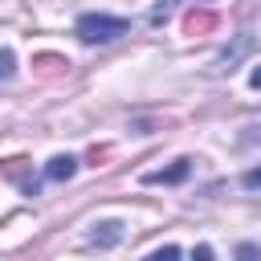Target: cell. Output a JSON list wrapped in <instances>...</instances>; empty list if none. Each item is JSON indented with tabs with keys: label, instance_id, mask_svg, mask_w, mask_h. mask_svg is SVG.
I'll use <instances>...</instances> for the list:
<instances>
[{
	"label": "cell",
	"instance_id": "8",
	"mask_svg": "<svg viewBox=\"0 0 261 261\" xmlns=\"http://www.w3.org/2000/svg\"><path fill=\"white\" fill-rule=\"evenodd\" d=\"M155 257H179V249L175 245H163V249H155Z\"/></svg>",
	"mask_w": 261,
	"mask_h": 261
},
{
	"label": "cell",
	"instance_id": "3",
	"mask_svg": "<svg viewBox=\"0 0 261 261\" xmlns=\"http://www.w3.org/2000/svg\"><path fill=\"white\" fill-rule=\"evenodd\" d=\"M73 171H77V159H73V155H53V159L45 163V175H49V179H69Z\"/></svg>",
	"mask_w": 261,
	"mask_h": 261
},
{
	"label": "cell",
	"instance_id": "6",
	"mask_svg": "<svg viewBox=\"0 0 261 261\" xmlns=\"http://www.w3.org/2000/svg\"><path fill=\"white\" fill-rule=\"evenodd\" d=\"M12 73H16V57H12V49H0V82L12 77Z\"/></svg>",
	"mask_w": 261,
	"mask_h": 261
},
{
	"label": "cell",
	"instance_id": "7",
	"mask_svg": "<svg viewBox=\"0 0 261 261\" xmlns=\"http://www.w3.org/2000/svg\"><path fill=\"white\" fill-rule=\"evenodd\" d=\"M245 188H261V167H253V171H245Z\"/></svg>",
	"mask_w": 261,
	"mask_h": 261
},
{
	"label": "cell",
	"instance_id": "5",
	"mask_svg": "<svg viewBox=\"0 0 261 261\" xmlns=\"http://www.w3.org/2000/svg\"><path fill=\"white\" fill-rule=\"evenodd\" d=\"M196 29H212V12H188V33Z\"/></svg>",
	"mask_w": 261,
	"mask_h": 261
},
{
	"label": "cell",
	"instance_id": "1",
	"mask_svg": "<svg viewBox=\"0 0 261 261\" xmlns=\"http://www.w3.org/2000/svg\"><path fill=\"white\" fill-rule=\"evenodd\" d=\"M73 33L86 41V45H106V41H118L122 33H130V24L122 16H106V12H86L77 16Z\"/></svg>",
	"mask_w": 261,
	"mask_h": 261
},
{
	"label": "cell",
	"instance_id": "4",
	"mask_svg": "<svg viewBox=\"0 0 261 261\" xmlns=\"http://www.w3.org/2000/svg\"><path fill=\"white\" fill-rule=\"evenodd\" d=\"M98 228H102V232H90V245H102V249H106V245H114V241L122 237V224H114V220H110V224H98Z\"/></svg>",
	"mask_w": 261,
	"mask_h": 261
},
{
	"label": "cell",
	"instance_id": "9",
	"mask_svg": "<svg viewBox=\"0 0 261 261\" xmlns=\"http://www.w3.org/2000/svg\"><path fill=\"white\" fill-rule=\"evenodd\" d=\"M249 82H253V86H257V90H261V65H257V69H253V73H249Z\"/></svg>",
	"mask_w": 261,
	"mask_h": 261
},
{
	"label": "cell",
	"instance_id": "2",
	"mask_svg": "<svg viewBox=\"0 0 261 261\" xmlns=\"http://www.w3.org/2000/svg\"><path fill=\"white\" fill-rule=\"evenodd\" d=\"M188 171H192V159H175L171 167L151 171V175H143V179H147V184H179V179H188Z\"/></svg>",
	"mask_w": 261,
	"mask_h": 261
}]
</instances>
